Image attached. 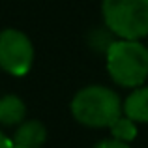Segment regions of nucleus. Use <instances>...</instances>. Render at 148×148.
<instances>
[{
    "instance_id": "nucleus-1",
    "label": "nucleus",
    "mask_w": 148,
    "mask_h": 148,
    "mask_svg": "<svg viewBox=\"0 0 148 148\" xmlns=\"http://www.w3.org/2000/svg\"><path fill=\"white\" fill-rule=\"evenodd\" d=\"M111 79L118 86L137 88L148 79V47L139 40H114L105 53Z\"/></svg>"
},
{
    "instance_id": "nucleus-2",
    "label": "nucleus",
    "mask_w": 148,
    "mask_h": 148,
    "mask_svg": "<svg viewBox=\"0 0 148 148\" xmlns=\"http://www.w3.org/2000/svg\"><path fill=\"white\" fill-rule=\"evenodd\" d=\"M71 114L86 127H109L124 112V103L114 90L101 84L84 86L73 96Z\"/></svg>"
},
{
    "instance_id": "nucleus-3",
    "label": "nucleus",
    "mask_w": 148,
    "mask_h": 148,
    "mask_svg": "<svg viewBox=\"0 0 148 148\" xmlns=\"http://www.w3.org/2000/svg\"><path fill=\"white\" fill-rule=\"evenodd\" d=\"M105 26L120 40L148 36V0H103Z\"/></svg>"
},
{
    "instance_id": "nucleus-4",
    "label": "nucleus",
    "mask_w": 148,
    "mask_h": 148,
    "mask_svg": "<svg viewBox=\"0 0 148 148\" xmlns=\"http://www.w3.org/2000/svg\"><path fill=\"white\" fill-rule=\"evenodd\" d=\"M34 64V45L25 32L6 28L0 32V69L13 77H25Z\"/></svg>"
},
{
    "instance_id": "nucleus-5",
    "label": "nucleus",
    "mask_w": 148,
    "mask_h": 148,
    "mask_svg": "<svg viewBox=\"0 0 148 148\" xmlns=\"http://www.w3.org/2000/svg\"><path fill=\"white\" fill-rule=\"evenodd\" d=\"M45 141H47V127L36 118L21 122L11 137L13 148H41Z\"/></svg>"
},
{
    "instance_id": "nucleus-6",
    "label": "nucleus",
    "mask_w": 148,
    "mask_h": 148,
    "mask_svg": "<svg viewBox=\"0 0 148 148\" xmlns=\"http://www.w3.org/2000/svg\"><path fill=\"white\" fill-rule=\"evenodd\" d=\"M26 120V105L19 96L8 94L0 98V124L6 127L19 126Z\"/></svg>"
},
{
    "instance_id": "nucleus-7",
    "label": "nucleus",
    "mask_w": 148,
    "mask_h": 148,
    "mask_svg": "<svg viewBox=\"0 0 148 148\" xmlns=\"http://www.w3.org/2000/svg\"><path fill=\"white\" fill-rule=\"evenodd\" d=\"M124 114L130 116L131 120L141 124H148V86L133 88L130 96L124 101Z\"/></svg>"
},
{
    "instance_id": "nucleus-8",
    "label": "nucleus",
    "mask_w": 148,
    "mask_h": 148,
    "mask_svg": "<svg viewBox=\"0 0 148 148\" xmlns=\"http://www.w3.org/2000/svg\"><path fill=\"white\" fill-rule=\"evenodd\" d=\"M112 137L118 139V141H124V143H131L135 137H137V122L131 120L130 116H118L114 122L109 126Z\"/></svg>"
},
{
    "instance_id": "nucleus-9",
    "label": "nucleus",
    "mask_w": 148,
    "mask_h": 148,
    "mask_svg": "<svg viewBox=\"0 0 148 148\" xmlns=\"http://www.w3.org/2000/svg\"><path fill=\"white\" fill-rule=\"evenodd\" d=\"M94 148H131L130 143H124V141H118V139H103V141L96 143Z\"/></svg>"
},
{
    "instance_id": "nucleus-10",
    "label": "nucleus",
    "mask_w": 148,
    "mask_h": 148,
    "mask_svg": "<svg viewBox=\"0 0 148 148\" xmlns=\"http://www.w3.org/2000/svg\"><path fill=\"white\" fill-rule=\"evenodd\" d=\"M0 148H13V145H11V137L4 135L2 131H0Z\"/></svg>"
}]
</instances>
